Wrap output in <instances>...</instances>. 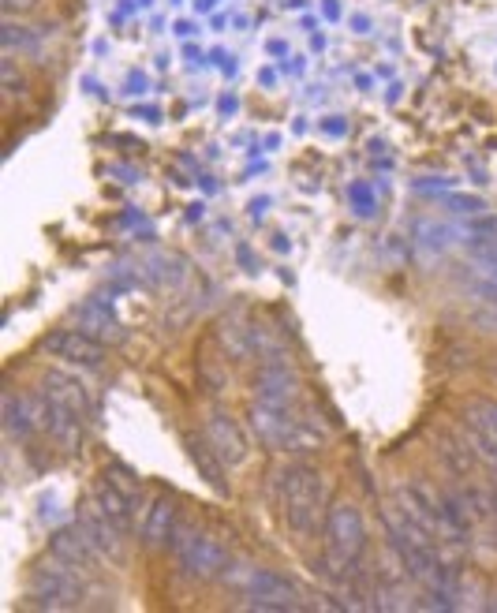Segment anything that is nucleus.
I'll return each instance as SVG.
<instances>
[{"instance_id":"1","label":"nucleus","mask_w":497,"mask_h":613,"mask_svg":"<svg viewBox=\"0 0 497 613\" xmlns=\"http://www.w3.org/2000/svg\"><path fill=\"white\" fill-rule=\"evenodd\" d=\"M281 516L292 539L307 542L326 528V475L311 464H292L281 475Z\"/></svg>"},{"instance_id":"2","label":"nucleus","mask_w":497,"mask_h":613,"mask_svg":"<svg viewBox=\"0 0 497 613\" xmlns=\"http://www.w3.org/2000/svg\"><path fill=\"white\" fill-rule=\"evenodd\" d=\"M326 557H322V565H326V576L333 580H348L359 565V557L367 550V520H363V509L355 505V501L341 498L326 516Z\"/></svg>"},{"instance_id":"3","label":"nucleus","mask_w":497,"mask_h":613,"mask_svg":"<svg viewBox=\"0 0 497 613\" xmlns=\"http://www.w3.org/2000/svg\"><path fill=\"white\" fill-rule=\"evenodd\" d=\"M172 546H176V557H180L184 572L195 576V580H210V576H221L228 569L225 546L213 539L210 531L195 528V524H180L176 535H172Z\"/></svg>"},{"instance_id":"4","label":"nucleus","mask_w":497,"mask_h":613,"mask_svg":"<svg viewBox=\"0 0 497 613\" xmlns=\"http://www.w3.org/2000/svg\"><path fill=\"white\" fill-rule=\"evenodd\" d=\"M83 569H75L68 561L53 557V565H38L34 580H30V591H34V602L45 606V610H71L83 602Z\"/></svg>"},{"instance_id":"5","label":"nucleus","mask_w":497,"mask_h":613,"mask_svg":"<svg viewBox=\"0 0 497 613\" xmlns=\"http://www.w3.org/2000/svg\"><path fill=\"white\" fill-rule=\"evenodd\" d=\"M228 584L240 587L247 599H262V602H277L281 610H303V591L296 580H288L277 569H243V572H228Z\"/></svg>"},{"instance_id":"6","label":"nucleus","mask_w":497,"mask_h":613,"mask_svg":"<svg viewBox=\"0 0 497 613\" xmlns=\"http://www.w3.org/2000/svg\"><path fill=\"white\" fill-rule=\"evenodd\" d=\"M45 352L60 363H75V367H105V344L98 337H90L86 329H53L45 337Z\"/></svg>"},{"instance_id":"7","label":"nucleus","mask_w":497,"mask_h":613,"mask_svg":"<svg viewBox=\"0 0 497 613\" xmlns=\"http://www.w3.org/2000/svg\"><path fill=\"white\" fill-rule=\"evenodd\" d=\"M247 427H251V434H255L262 445H270V449H284V445L292 442L299 419L288 412V404L255 400V404L247 408Z\"/></svg>"},{"instance_id":"8","label":"nucleus","mask_w":497,"mask_h":613,"mask_svg":"<svg viewBox=\"0 0 497 613\" xmlns=\"http://www.w3.org/2000/svg\"><path fill=\"white\" fill-rule=\"evenodd\" d=\"M206 442L221 457V464L228 468H240L251 457V442H247V430L240 427V419H232L228 412H210L206 415Z\"/></svg>"},{"instance_id":"9","label":"nucleus","mask_w":497,"mask_h":613,"mask_svg":"<svg viewBox=\"0 0 497 613\" xmlns=\"http://www.w3.org/2000/svg\"><path fill=\"white\" fill-rule=\"evenodd\" d=\"M79 531H83L86 539H90V546H94V550H98L105 561H120V557H124L120 535H128V531L120 528V524H113L109 516L101 513L98 505H86L83 513H79Z\"/></svg>"},{"instance_id":"10","label":"nucleus","mask_w":497,"mask_h":613,"mask_svg":"<svg viewBox=\"0 0 497 613\" xmlns=\"http://www.w3.org/2000/svg\"><path fill=\"white\" fill-rule=\"evenodd\" d=\"M176 535V505L172 498H154L142 520V546L146 550H165Z\"/></svg>"},{"instance_id":"11","label":"nucleus","mask_w":497,"mask_h":613,"mask_svg":"<svg viewBox=\"0 0 497 613\" xmlns=\"http://www.w3.org/2000/svg\"><path fill=\"white\" fill-rule=\"evenodd\" d=\"M49 554L60 557V561H68L75 569H94L98 565V550L90 546L83 531H53V539H49Z\"/></svg>"},{"instance_id":"12","label":"nucleus","mask_w":497,"mask_h":613,"mask_svg":"<svg viewBox=\"0 0 497 613\" xmlns=\"http://www.w3.org/2000/svg\"><path fill=\"white\" fill-rule=\"evenodd\" d=\"M135 494L131 490H124L120 483H113V479H105V483H98V490H94V505H98L101 513L109 516L113 524H120V528L128 531L131 528V513H135Z\"/></svg>"},{"instance_id":"13","label":"nucleus","mask_w":497,"mask_h":613,"mask_svg":"<svg viewBox=\"0 0 497 613\" xmlns=\"http://www.w3.org/2000/svg\"><path fill=\"white\" fill-rule=\"evenodd\" d=\"M45 393H49V400H57V404L71 408V412L83 415V419L90 415V393H86V385L79 382V378H71V374L53 371L45 378Z\"/></svg>"},{"instance_id":"14","label":"nucleus","mask_w":497,"mask_h":613,"mask_svg":"<svg viewBox=\"0 0 497 613\" xmlns=\"http://www.w3.org/2000/svg\"><path fill=\"white\" fill-rule=\"evenodd\" d=\"M296 374L284 371V367H277V363H270V367H262V371L255 374V393L258 400H270V404H288V400L296 397Z\"/></svg>"},{"instance_id":"15","label":"nucleus","mask_w":497,"mask_h":613,"mask_svg":"<svg viewBox=\"0 0 497 613\" xmlns=\"http://www.w3.org/2000/svg\"><path fill=\"white\" fill-rule=\"evenodd\" d=\"M75 318H79L86 333H90V337H98L101 344L124 341V326H120V322L113 318V311H109V307H101V303H83V307L75 311Z\"/></svg>"},{"instance_id":"16","label":"nucleus","mask_w":497,"mask_h":613,"mask_svg":"<svg viewBox=\"0 0 497 613\" xmlns=\"http://www.w3.org/2000/svg\"><path fill=\"white\" fill-rule=\"evenodd\" d=\"M0 415H4V430H8V434H15V438H30V434H38L27 393H8V397H4V408H0Z\"/></svg>"},{"instance_id":"17","label":"nucleus","mask_w":497,"mask_h":613,"mask_svg":"<svg viewBox=\"0 0 497 613\" xmlns=\"http://www.w3.org/2000/svg\"><path fill=\"white\" fill-rule=\"evenodd\" d=\"M221 344H225V352L232 359H251L258 352L255 329L240 326L236 318H225V322H221Z\"/></svg>"},{"instance_id":"18","label":"nucleus","mask_w":497,"mask_h":613,"mask_svg":"<svg viewBox=\"0 0 497 613\" xmlns=\"http://www.w3.org/2000/svg\"><path fill=\"white\" fill-rule=\"evenodd\" d=\"M187 453H191V460L199 464L202 479H206V483H213L217 490H221V494H225L228 486H225V479H221V468H217V464H221V457H217V453L210 449V442H199L195 434H187Z\"/></svg>"},{"instance_id":"19","label":"nucleus","mask_w":497,"mask_h":613,"mask_svg":"<svg viewBox=\"0 0 497 613\" xmlns=\"http://www.w3.org/2000/svg\"><path fill=\"white\" fill-rule=\"evenodd\" d=\"M468 415H471L475 427H483L486 434L497 442V400H475V404L468 408Z\"/></svg>"},{"instance_id":"20","label":"nucleus","mask_w":497,"mask_h":613,"mask_svg":"<svg viewBox=\"0 0 497 613\" xmlns=\"http://www.w3.org/2000/svg\"><path fill=\"white\" fill-rule=\"evenodd\" d=\"M0 38H4V49L8 53H15V49H34L38 45V34L27 27H15V23H4L0 27Z\"/></svg>"},{"instance_id":"21","label":"nucleus","mask_w":497,"mask_h":613,"mask_svg":"<svg viewBox=\"0 0 497 613\" xmlns=\"http://www.w3.org/2000/svg\"><path fill=\"white\" fill-rule=\"evenodd\" d=\"M0 90H4L8 98H19V94L27 90V79H23V72L15 68V60H4V64H0Z\"/></svg>"},{"instance_id":"22","label":"nucleus","mask_w":497,"mask_h":613,"mask_svg":"<svg viewBox=\"0 0 497 613\" xmlns=\"http://www.w3.org/2000/svg\"><path fill=\"white\" fill-rule=\"evenodd\" d=\"M441 202H445L453 214H486V202L479 199V195H460V191H449Z\"/></svg>"},{"instance_id":"23","label":"nucleus","mask_w":497,"mask_h":613,"mask_svg":"<svg viewBox=\"0 0 497 613\" xmlns=\"http://www.w3.org/2000/svg\"><path fill=\"white\" fill-rule=\"evenodd\" d=\"M352 202H355V210L359 214H374V195H370V187L367 184H355L352 187Z\"/></svg>"},{"instance_id":"24","label":"nucleus","mask_w":497,"mask_h":613,"mask_svg":"<svg viewBox=\"0 0 497 613\" xmlns=\"http://www.w3.org/2000/svg\"><path fill=\"white\" fill-rule=\"evenodd\" d=\"M0 8H4V15L12 19V15H30L38 8V0H0Z\"/></svg>"},{"instance_id":"25","label":"nucleus","mask_w":497,"mask_h":613,"mask_svg":"<svg viewBox=\"0 0 497 613\" xmlns=\"http://www.w3.org/2000/svg\"><path fill=\"white\" fill-rule=\"evenodd\" d=\"M479 270H483L486 281H494V285H497V251H486V255H479Z\"/></svg>"},{"instance_id":"26","label":"nucleus","mask_w":497,"mask_h":613,"mask_svg":"<svg viewBox=\"0 0 497 613\" xmlns=\"http://www.w3.org/2000/svg\"><path fill=\"white\" fill-rule=\"evenodd\" d=\"M494 374H497V367H494Z\"/></svg>"}]
</instances>
